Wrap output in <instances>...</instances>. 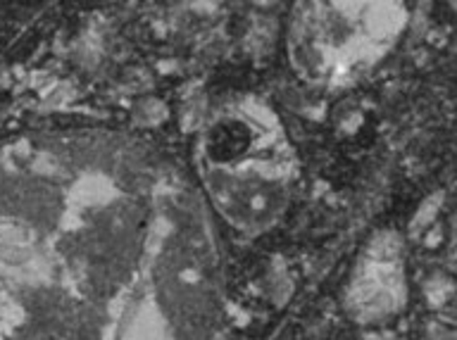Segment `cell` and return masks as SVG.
I'll use <instances>...</instances> for the list:
<instances>
[{"label":"cell","mask_w":457,"mask_h":340,"mask_svg":"<svg viewBox=\"0 0 457 340\" xmlns=\"http://www.w3.org/2000/svg\"><path fill=\"white\" fill-rule=\"evenodd\" d=\"M195 167L217 212L241 231L270 227L295 178L284 124L255 95H236L214 107L200 129Z\"/></svg>","instance_id":"obj_2"},{"label":"cell","mask_w":457,"mask_h":340,"mask_svg":"<svg viewBox=\"0 0 457 340\" xmlns=\"http://www.w3.org/2000/svg\"><path fill=\"white\" fill-rule=\"evenodd\" d=\"M217 303L205 200L155 143L0 141V340H207Z\"/></svg>","instance_id":"obj_1"},{"label":"cell","mask_w":457,"mask_h":340,"mask_svg":"<svg viewBox=\"0 0 457 340\" xmlns=\"http://www.w3.org/2000/svg\"><path fill=\"white\" fill-rule=\"evenodd\" d=\"M405 0H293L284 55L310 88L343 91L384 64L407 29Z\"/></svg>","instance_id":"obj_3"}]
</instances>
